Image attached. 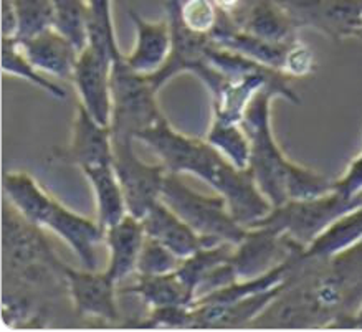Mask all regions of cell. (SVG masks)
<instances>
[{
    "instance_id": "1",
    "label": "cell",
    "mask_w": 362,
    "mask_h": 332,
    "mask_svg": "<svg viewBox=\"0 0 362 332\" xmlns=\"http://www.w3.org/2000/svg\"><path fill=\"white\" fill-rule=\"evenodd\" d=\"M136 141L153 149L168 172L190 174L204 180L227 200L230 212L243 227L255 225L273 208L250 169H237L207 141L179 133L165 118L141 133Z\"/></svg>"
},
{
    "instance_id": "2",
    "label": "cell",
    "mask_w": 362,
    "mask_h": 332,
    "mask_svg": "<svg viewBox=\"0 0 362 332\" xmlns=\"http://www.w3.org/2000/svg\"><path fill=\"white\" fill-rule=\"evenodd\" d=\"M276 97L300 105V96L290 86V78L283 75L253 97L242 118V126L252 144L248 169L273 207L288 200L317 197L329 192L332 185L326 175L288 159L276 143L272 129V101Z\"/></svg>"
},
{
    "instance_id": "3",
    "label": "cell",
    "mask_w": 362,
    "mask_h": 332,
    "mask_svg": "<svg viewBox=\"0 0 362 332\" xmlns=\"http://www.w3.org/2000/svg\"><path fill=\"white\" fill-rule=\"evenodd\" d=\"M2 250L4 290L28 295L37 287L65 285L63 263L48 245L43 228L23 218L8 202L2 213Z\"/></svg>"
},
{
    "instance_id": "4",
    "label": "cell",
    "mask_w": 362,
    "mask_h": 332,
    "mask_svg": "<svg viewBox=\"0 0 362 332\" xmlns=\"http://www.w3.org/2000/svg\"><path fill=\"white\" fill-rule=\"evenodd\" d=\"M160 200L210 245H238L247 235V227L237 222L222 195L190 189L180 174H165Z\"/></svg>"
},
{
    "instance_id": "5",
    "label": "cell",
    "mask_w": 362,
    "mask_h": 332,
    "mask_svg": "<svg viewBox=\"0 0 362 332\" xmlns=\"http://www.w3.org/2000/svg\"><path fill=\"white\" fill-rule=\"evenodd\" d=\"M111 134L112 139H134L165 118L158 105V90L148 76L124 63V55L112 61L111 70Z\"/></svg>"
},
{
    "instance_id": "6",
    "label": "cell",
    "mask_w": 362,
    "mask_h": 332,
    "mask_svg": "<svg viewBox=\"0 0 362 332\" xmlns=\"http://www.w3.org/2000/svg\"><path fill=\"white\" fill-rule=\"evenodd\" d=\"M180 6H182L180 0H165L173 45H170L168 61L159 71L148 76V80L159 91L174 76L182 75V73H192L207 86L210 95L215 96L222 90L228 78L215 70L207 60L209 48L214 45L212 38L205 33L190 30L185 25L182 16H180Z\"/></svg>"
},
{
    "instance_id": "7",
    "label": "cell",
    "mask_w": 362,
    "mask_h": 332,
    "mask_svg": "<svg viewBox=\"0 0 362 332\" xmlns=\"http://www.w3.org/2000/svg\"><path fill=\"white\" fill-rule=\"evenodd\" d=\"M359 207H362V195L346 198L334 190H329L317 197L288 200L273 207L267 217L258 220L252 227L272 228L281 235L293 238L298 245L305 248L341 215Z\"/></svg>"
},
{
    "instance_id": "8",
    "label": "cell",
    "mask_w": 362,
    "mask_h": 332,
    "mask_svg": "<svg viewBox=\"0 0 362 332\" xmlns=\"http://www.w3.org/2000/svg\"><path fill=\"white\" fill-rule=\"evenodd\" d=\"M112 169L124 192L129 215L141 220L160 202L168 169L160 162L141 160L134 150V139H112Z\"/></svg>"
},
{
    "instance_id": "9",
    "label": "cell",
    "mask_w": 362,
    "mask_h": 332,
    "mask_svg": "<svg viewBox=\"0 0 362 332\" xmlns=\"http://www.w3.org/2000/svg\"><path fill=\"white\" fill-rule=\"evenodd\" d=\"M298 30L313 28L334 42L362 38V0H276Z\"/></svg>"
},
{
    "instance_id": "10",
    "label": "cell",
    "mask_w": 362,
    "mask_h": 332,
    "mask_svg": "<svg viewBox=\"0 0 362 332\" xmlns=\"http://www.w3.org/2000/svg\"><path fill=\"white\" fill-rule=\"evenodd\" d=\"M298 248L303 247L272 228L248 227L243 240L233 247L228 263L237 281H245L272 271L286 261Z\"/></svg>"
},
{
    "instance_id": "11",
    "label": "cell",
    "mask_w": 362,
    "mask_h": 332,
    "mask_svg": "<svg viewBox=\"0 0 362 332\" xmlns=\"http://www.w3.org/2000/svg\"><path fill=\"white\" fill-rule=\"evenodd\" d=\"M52 162L75 165L81 170L98 165H112L111 128L98 123L78 102L70 143L52 150Z\"/></svg>"
},
{
    "instance_id": "12",
    "label": "cell",
    "mask_w": 362,
    "mask_h": 332,
    "mask_svg": "<svg viewBox=\"0 0 362 332\" xmlns=\"http://www.w3.org/2000/svg\"><path fill=\"white\" fill-rule=\"evenodd\" d=\"M63 278L76 314L110 322L119 319V285L105 270H75L63 263Z\"/></svg>"
},
{
    "instance_id": "13",
    "label": "cell",
    "mask_w": 362,
    "mask_h": 332,
    "mask_svg": "<svg viewBox=\"0 0 362 332\" xmlns=\"http://www.w3.org/2000/svg\"><path fill=\"white\" fill-rule=\"evenodd\" d=\"M111 70V58L88 45L78 55L71 76L80 105L98 123L105 126H110L112 111Z\"/></svg>"
},
{
    "instance_id": "14",
    "label": "cell",
    "mask_w": 362,
    "mask_h": 332,
    "mask_svg": "<svg viewBox=\"0 0 362 332\" xmlns=\"http://www.w3.org/2000/svg\"><path fill=\"white\" fill-rule=\"evenodd\" d=\"M43 230H50L60 237L75 251L83 268L98 270V248L105 245V228L100 223L55 200L43 223Z\"/></svg>"
},
{
    "instance_id": "15",
    "label": "cell",
    "mask_w": 362,
    "mask_h": 332,
    "mask_svg": "<svg viewBox=\"0 0 362 332\" xmlns=\"http://www.w3.org/2000/svg\"><path fill=\"white\" fill-rule=\"evenodd\" d=\"M128 13L136 28V42L133 50L124 55V63L139 75L151 76L159 71L169 58L173 45L169 20L148 22L133 8H129Z\"/></svg>"
},
{
    "instance_id": "16",
    "label": "cell",
    "mask_w": 362,
    "mask_h": 332,
    "mask_svg": "<svg viewBox=\"0 0 362 332\" xmlns=\"http://www.w3.org/2000/svg\"><path fill=\"white\" fill-rule=\"evenodd\" d=\"M146 242L144 225L133 215L126 217L105 230V245L110 251L105 271L121 285L131 275H136L139 255Z\"/></svg>"
},
{
    "instance_id": "17",
    "label": "cell",
    "mask_w": 362,
    "mask_h": 332,
    "mask_svg": "<svg viewBox=\"0 0 362 332\" xmlns=\"http://www.w3.org/2000/svg\"><path fill=\"white\" fill-rule=\"evenodd\" d=\"M144 225L146 237L159 242L168 250L179 256L180 260L194 255L200 248L210 247L199 233H195L177 213H174L163 200L154 205L148 213L141 218Z\"/></svg>"
},
{
    "instance_id": "18",
    "label": "cell",
    "mask_w": 362,
    "mask_h": 332,
    "mask_svg": "<svg viewBox=\"0 0 362 332\" xmlns=\"http://www.w3.org/2000/svg\"><path fill=\"white\" fill-rule=\"evenodd\" d=\"M17 42L21 43L28 60L42 73L60 78V80H71L80 50L57 28H50L28 40Z\"/></svg>"
},
{
    "instance_id": "19",
    "label": "cell",
    "mask_w": 362,
    "mask_h": 332,
    "mask_svg": "<svg viewBox=\"0 0 362 332\" xmlns=\"http://www.w3.org/2000/svg\"><path fill=\"white\" fill-rule=\"evenodd\" d=\"M240 28L273 43H291L298 38V28L276 0H252L243 17H233Z\"/></svg>"
},
{
    "instance_id": "20",
    "label": "cell",
    "mask_w": 362,
    "mask_h": 332,
    "mask_svg": "<svg viewBox=\"0 0 362 332\" xmlns=\"http://www.w3.org/2000/svg\"><path fill=\"white\" fill-rule=\"evenodd\" d=\"M4 192H6L7 202L23 218L40 228H43L47 215L50 213L57 200L38 184L33 175L23 172V170L7 172L4 175Z\"/></svg>"
},
{
    "instance_id": "21",
    "label": "cell",
    "mask_w": 362,
    "mask_h": 332,
    "mask_svg": "<svg viewBox=\"0 0 362 332\" xmlns=\"http://www.w3.org/2000/svg\"><path fill=\"white\" fill-rule=\"evenodd\" d=\"M362 242V207L351 210L334 220L310 245L303 255L313 260H331Z\"/></svg>"
},
{
    "instance_id": "22",
    "label": "cell",
    "mask_w": 362,
    "mask_h": 332,
    "mask_svg": "<svg viewBox=\"0 0 362 332\" xmlns=\"http://www.w3.org/2000/svg\"><path fill=\"white\" fill-rule=\"evenodd\" d=\"M96 200V222L107 230L128 215L124 192L112 165H98L83 170Z\"/></svg>"
},
{
    "instance_id": "23",
    "label": "cell",
    "mask_w": 362,
    "mask_h": 332,
    "mask_svg": "<svg viewBox=\"0 0 362 332\" xmlns=\"http://www.w3.org/2000/svg\"><path fill=\"white\" fill-rule=\"evenodd\" d=\"M126 292L136 295L149 309L170 306L194 307L195 296L177 273L168 275H136V281L126 287Z\"/></svg>"
},
{
    "instance_id": "24",
    "label": "cell",
    "mask_w": 362,
    "mask_h": 332,
    "mask_svg": "<svg viewBox=\"0 0 362 332\" xmlns=\"http://www.w3.org/2000/svg\"><path fill=\"white\" fill-rule=\"evenodd\" d=\"M205 141L214 146L225 159L237 169H248L250 165L252 144L242 123L225 121L212 116V123L205 134Z\"/></svg>"
},
{
    "instance_id": "25",
    "label": "cell",
    "mask_w": 362,
    "mask_h": 332,
    "mask_svg": "<svg viewBox=\"0 0 362 332\" xmlns=\"http://www.w3.org/2000/svg\"><path fill=\"white\" fill-rule=\"evenodd\" d=\"M2 71L6 75L21 78L45 91L47 95L57 100H65L66 91L58 83L48 80L45 73H42L33 63L28 60L25 52L16 38H2Z\"/></svg>"
},
{
    "instance_id": "26",
    "label": "cell",
    "mask_w": 362,
    "mask_h": 332,
    "mask_svg": "<svg viewBox=\"0 0 362 332\" xmlns=\"http://www.w3.org/2000/svg\"><path fill=\"white\" fill-rule=\"evenodd\" d=\"M233 247L235 245H230V243H218V245L204 247L180 263V266L175 270V273H177V276L182 280L184 285L192 291L195 300H197V291L202 286V283L217 268L228 263L230 256H232Z\"/></svg>"
},
{
    "instance_id": "27",
    "label": "cell",
    "mask_w": 362,
    "mask_h": 332,
    "mask_svg": "<svg viewBox=\"0 0 362 332\" xmlns=\"http://www.w3.org/2000/svg\"><path fill=\"white\" fill-rule=\"evenodd\" d=\"M88 45L105 53L112 61L124 55L117 45L111 0H88Z\"/></svg>"
},
{
    "instance_id": "28",
    "label": "cell",
    "mask_w": 362,
    "mask_h": 332,
    "mask_svg": "<svg viewBox=\"0 0 362 332\" xmlns=\"http://www.w3.org/2000/svg\"><path fill=\"white\" fill-rule=\"evenodd\" d=\"M55 28L78 50L88 47V0H53Z\"/></svg>"
},
{
    "instance_id": "29",
    "label": "cell",
    "mask_w": 362,
    "mask_h": 332,
    "mask_svg": "<svg viewBox=\"0 0 362 332\" xmlns=\"http://www.w3.org/2000/svg\"><path fill=\"white\" fill-rule=\"evenodd\" d=\"M17 8V40H28L55 28L53 0H13Z\"/></svg>"
},
{
    "instance_id": "30",
    "label": "cell",
    "mask_w": 362,
    "mask_h": 332,
    "mask_svg": "<svg viewBox=\"0 0 362 332\" xmlns=\"http://www.w3.org/2000/svg\"><path fill=\"white\" fill-rule=\"evenodd\" d=\"M180 263L182 260L175 256L173 251L153 238L146 237L138 268H136V275H168V273L177 270Z\"/></svg>"
},
{
    "instance_id": "31",
    "label": "cell",
    "mask_w": 362,
    "mask_h": 332,
    "mask_svg": "<svg viewBox=\"0 0 362 332\" xmlns=\"http://www.w3.org/2000/svg\"><path fill=\"white\" fill-rule=\"evenodd\" d=\"M180 16L190 30L210 35L217 25L220 12L212 0H185L180 6Z\"/></svg>"
},
{
    "instance_id": "32",
    "label": "cell",
    "mask_w": 362,
    "mask_h": 332,
    "mask_svg": "<svg viewBox=\"0 0 362 332\" xmlns=\"http://www.w3.org/2000/svg\"><path fill=\"white\" fill-rule=\"evenodd\" d=\"M315 70H316L315 53H313L310 47L305 45V43L296 38V40L290 45V48H288L281 73L288 78H301V76L311 75Z\"/></svg>"
},
{
    "instance_id": "33",
    "label": "cell",
    "mask_w": 362,
    "mask_h": 332,
    "mask_svg": "<svg viewBox=\"0 0 362 332\" xmlns=\"http://www.w3.org/2000/svg\"><path fill=\"white\" fill-rule=\"evenodd\" d=\"M331 190L346 198H356L362 195V153L351 160L339 179L332 180Z\"/></svg>"
},
{
    "instance_id": "34",
    "label": "cell",
    "mask_w": 362,
    "mask_h": 332,
    "mask_svg": "<svg viewBox=\"0 0 362 332\" xmlns=\"http://www.w3.org/2000/svg\"><path fill=\"white\" fill-rule=\"evenodd\" d=\"M18 30L17 8L13 0H2V38H16Z\"/></svg>"
},
{
    "instance_id": "35",
    "label": "cell",
    "mask_w": 362,
    "mask_h": 332,
    "mask_svg": "<svg viewBox=\"0 0 362 332\" xmlns=\"http://www.w3.org/2000/svg\"><path fill=\"white\" fill-rule=\"evenodd\" d=\"M214 6L218 8V12L228 13V16H235L237 8L242 6L243 0H212Z\"/></svg>"
},
{
    "instance_id": "36",
    "label": "cell",
    "mask_w": 362,
    "mask_h": 332,
    "mask_svg": "<svg viewBox=\"0 0 362 332\" xmlns=\"http://www.w3.org/2000/svg\"><path fill=\"white\" fill-rule=\"evenodd\" d=\"M347 326H362V304H361V307H359V311H357V314L352 317V319L349 321V324Z\"/></svg>"
}]
</instances>
